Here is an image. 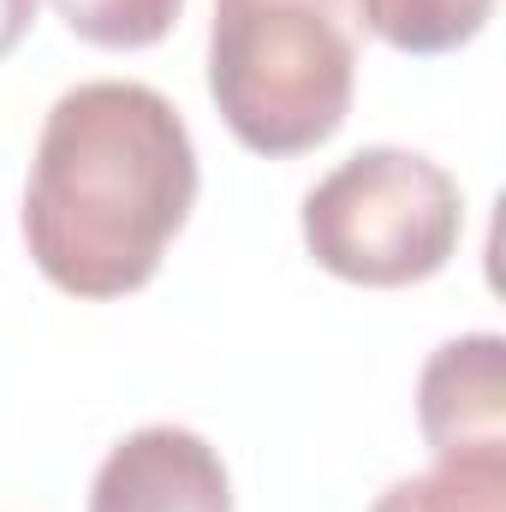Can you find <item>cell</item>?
Returning a JSON list of instances; mask_svg holds the SVG:
<instances>
[{"label":"cell","instance_id":"277c9868","mask_svg":"<svg viewBox=\"0 0 506 512\" xmlns=\"http://www.w3.org/2000/svg\"><path fill=\"white\" fill-rule=\"evenodd\" d=\"M417 429L435 459L506 465V340L495 328L429 352L417 376Z\"/></svg>","mask_w":506,"mask_h":512},{"label":"cell","instance_id":"ba28073f","mask_svg":"<svg viewBox=\"0 0 506 512\" xmlns=\"http://www.w3.org/2000/svg\"><path fill=\"white\" fill-rule=\"evenodd\" d=\"M48 6L90 48H155L185 12V0H48Z\"/></svg>","mask_w":506,"mask_h":512},{"label":"cell","instance_id":"7a4b0ae2","mask_svg":"<svg viewBox=\"0 0 506 512\" xmlns=\"http://www.w3.org/2000/svg\"><path fill=\"white\" fill-rule=\"evenodd\" d=\"M358 90L352 0H215L209 96L227 131L256 155L328 143Z\"/></svg>","mask_w":506,"mask_h":512},{"label":"cell","instance_id":"3957f363","mask_svg":"<svg viewBox=\"0 0 506 512\" xmlns=\"http://www.w3.org/2000/svg\"><path fill=\"white\" fill-rule=\"evenodd\" d=\"M304 251L352 286H417L441 274L465 239L459 179L399 143H370L328 167L298 209Z\"/></svg>","mask_w":506,"mask_h":512},{"label":"cell","instance_id":"5b68a950","mask_svg":"<svg viewBox=\"0 0 506 512\" xmlns=\"http://www.w3.org/2000/svg\"><path fill=\"white\" fill-rule=\"evenodd\" d=\"M90 512H233V477L197 429L143 423L108 447Z\"/></svg>","mask_w":506,"mask_h":512},{"label":"cell","instance_id":"9c48e42d","mask_svg":"<svg viewBox=\"0 0 506 512\" xmlns=\"http://www.w3.org/2000/svg\"><path fill=\"white\" fill-rule=\"evenodd\" d=\"M30 24H36V0H0V60L24 42Z\"/></svg>","mask_w":506,"mask_h":512},{"label":"cell","instance_id":"52a82bcc","mask_svg":"<svg viewBox=\"0 0 506 512\" xmlns=\"http://www.w3.org/2000/svg\"><path fill=\"white\" fill-rule=\"evenodd\" d=\"M370 512H506V465L435 459L429 471L387 483Z\"/></svg>","mask_w":506,"mask_h":512},{"label":"cell","instance_id":"6da1fadb","mask_svg":"<svg viewBox=\"0 0 506 512\" xmlns=\"http://www.w3.org/2000/svg\"><path fill=\"white\" fill-rule=\"evenodd\" d=\"M197 203V143L179 108L131 78L72 84L36 137L24 245L48 286L126 298L155 280Z\"/></svg>","mask_w":506,"mask_h":512},{"label":"cell","instance_id":"8992f818","mask_svg":"<svg viewBox=\"0 0 506 512\" xmlns=\"http://www.w3.org/2000/svg\"><path fill=\"white\" fill-rule=\"evenodd\" d=\"M352 6L358 30L381 36L399 54H453L495 12V0H352Z\"/></svg>","mask_w":506,"mask_h":512}]
</instances>
